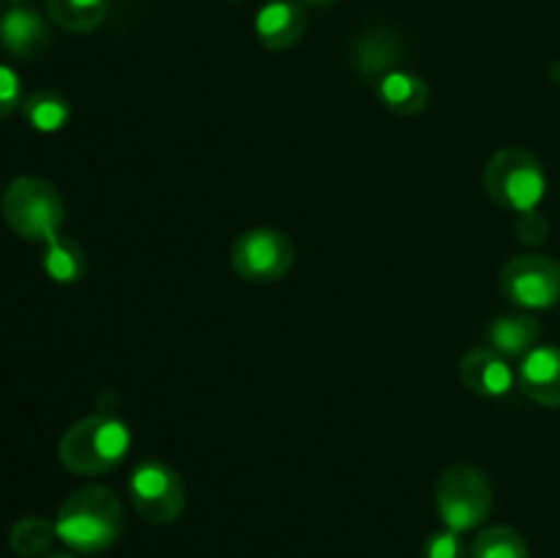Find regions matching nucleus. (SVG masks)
<instances>
[{
    "label": "nucleus",
    "instance_id": "f8f14e48",
    "mask_svg": "<svg viewBox=\"0 0 560 558\" xmlns=\"http://www.w3.org/2000/svg\"><path fill=\"white\" fill-rule=\"evenodd\" d=\"M0 47L20 60H31L49 47V27L38 11L14 5L0 16Z\"/></svg>",
    "mask_w": 560,
    "mask_h": 558
},
{
    "label": "nucleus",
    "instance_id": "6e6552de",
    "mask_svg": "<svg viewBox=\"0 0 560 558\" xmlns=\"http://www.w3.org/2000/svg\"><path fill=\"white\" fill-rule=\"evenodd\" d=\"M501 293L520 310H552L560 301V260L550 255H517L501 268Z\"/></svg>",
    "mask_w": 560,
    "mask_h": 558
},
{
    "label": "nucleus",
    "instance_id": "aec40b11",
    "mask_svg": "<svg viewBox=\"0 0 560 558\" xmlns=\"http://www.w3.org/2000/svg\"><path fill=\"white\" fill-rule=\"evenodd\" d=\"M55 539H58L55 523H49L47 518H38V514H31V518H22L11 525L9 547L16 556L36 558L42 553H47Z\"/></svg>",
    "mask_w": 560,
    "mask_h": 558
},
{
    "label": "nucleus",
    "instance_id": "39448f33",
    "mask_svg": "<svg viewBox=\"0 0 560 558\" xmlns=\"http://www.w3.org/2000/svg\"><path fill=\"white\" fill-rule=\"evenodd\" d=\"M435 507L446 528L457 534L479 528L492 512V487L485 470L465 463L448 465L438 476Z\"/></svg>",
    "mask_w": 560,
    "mask_h": 558
},
{
    "label": "nucleus",
    "instance_id": "f257e3e1",
    "mask_svg": "<svg viewBox=\"0 0 560 558\" xmlns=\"http://www.w3.org/2000/svg\"><path fill=\"white\" fill-rule=\"evenodd\" d=\"M124 503L104 485H85L71 492L58 509V539L74 553L96 556L109 550L124 534Z\"/></svg>",
    "mask_w": 560,
    "mask_h": 558
},
{
    "label": "nucleus",
    "instance_id": "dca6fc26",
    "mask_svg": "<svg viewBox=\"0 0 560 558\" xmlns=\"http://www.w3.org/2000/svg\"><path fill=\"white\" fill-rule=\"evenodd\" d=\"M44 274H47L52 282L58 284H74L85 277L88 271V257L85 249L77 244L69 235H55L44 244V257H42Z\"/></svg>",
    "mask_w": 560,
    "mask_h": 558
},
{
    "label": "nucleus",
    "instance_id": "412c9836",
    "mask_svg": "<svg viewBox=\"0 0 560 558\" xmlns=\"http://www.w3.org/2000/svg\"><path fill=\"white\" fill-rule=\"evenodd\" d=\"M468 547L459 539L457 531L443 528L427 536L424 547H421V558H468Z\"/></svg>",
    "mask_w": 560,
    "mask_h": 558
},
{
    "label": "nucleus",
    "instance_id": "b1692460",
    "mask_svg": "<svg viewBox=\"0 0 560 558\" xmlns=\"http://www.w3.org/2000/svg\"><path fill=\"white\" fill-rule=\"evenodd\" d=\"M301 3L315 5V9H323V5H334V3H337V0H301Z\"/></svg>",
    "mask_w": 560,
    "mask_h": 558
},
{
    "label": "nucleus",
    "instance_id": "423d86ee",
    "mask_svg": "<svg viewBox=\"0 0 560 558\" xmlns=\"http://www.w3.org/2000/svg\"><path fill=\"white\" fill-rule=\"evenodd\" d=\"M126 490H129L131 507L145 523L170 525L184 514V479L173 465L162 463V460H145L137 465L126 481Z\"/></svg>",
    "mask_w": 560,
    "mask_h": 558
},
{
    "label": "nucleus",
    "instance_id": "9d476101",
    "mask_svg": "<svg viewBox=\"0 0 560 558\" xmlns=\"http://www.w3.org/2000/svg\"><path fill=\"white\" fill-rule=\"evenodd\" d=\"M517 383L528 399L560 408V345H536L523 356Z\"/></svg>",
    "mask_w": 560,
    "mask_h": 558
},
{
    "label": "nucleus",
    "instance_id": "393cba45",
    "mask_svg": "<svg viewBox=\"0 0 560 558\" xmlns=\"http://www.w3.org/2000/svg\"><path fill=\"white\" fill-rule=\"evenodd\" d=\"M47 558H77V556H71V553H63V550H60V553H49Z\"/></svg>",
    "mask_w": 560,
    "mask_h": 558
},
{
    "label": "nucleus",
    "instance_id": "20e7f679",
    "mask_svg": "<svg viewBox=\"0 0 560 558\" xmlns=\"http://www.w3.org/2000/svg\"><path fill=\"white\" fill-rule=\"evenodd\" d=\"M485 186L492 202L503 211L528 213L545 200L547 175L534 153L512 146L492 153L485 170Z\"/></svg>",
    "mask_w": 560,
    "mask_h": 558
},
{
    "label": "nucleus",
    "instance_id": "7ed1b4c3",
    "mask_svg": "<svg viewBox=\"0 0 560 558\" xmlns=\"http://www.w3.org/2000/svg\"><path fill=\"white\" fill-rule=\"evenodd\" d=\"M0 213L20 239L47 244L66 222V202L58 186L36 175H20L0 197Z\"/></svg>",
    "mask_w": 560,
    "mask_h": 558
},
{
    "label": "nucleus",
    "instance_id": "2eb2a0df",
    "mask_svg": "<svg viewBox=\"0 0 560 558\" xmlns=\"http://www.w3.org/2000/svg\"><path fill=\"white\" fill-rule=\"evenodd\" d=\"M487 337H490L492 348L506 356V359H523L539 342L541 326L534 315H525V312H520V315H501L492 321Z\"/></svg>",
    "mask_w": 560,
    "mask_h": 558
},
{
    "label": "nucleus",
    "instance_id": "9b49d317",
    "mask_svg": "<svg viewBox=\"0 0 560 558\" xmlns=\"http://www.w3.org/2000/svg\"><path fill=\"white\" fill-rule=\"evenodd\" d=\"M402 63V42L388 27H370L350 44V66L361 80H381Z\"/></svg>",
    "mask_w": 560,
    "mask_h": 558
},
{
    "label": "nucleus",
    "instance_id": "f3484780",
    "mask_svg": "<svg viewBox=\"0 0 560 558\" xmlns=\"http://www.w3.org/2000/svg\"><path fill=\"white\" fill-rule=\"evenodd\" d=\"M109 0H47V11L58 27L69 33H91L104 22Z\"/></svg>",
    "mask_w": 560,
    "mask_h": 558
},
{
    "label": "nucleus",
    "instance_id": "a211bd4d",
    "mask_svg": "<svg viewBox=\"0 0 560 558\" xmlns=\"http://www.w3.org/2000/svg\"><path fill=\"white\" fill-rule=\"evenodd\" d=\"M470 558H530V547L512 525H487L470 542Z\"/></svg>",
    "mask_w": 560,
    "mask_h": 558
},
{
    "label": "nucleus",
    "instance_id": "6ab92c4d",
    "mask_svg": "<svg viewBox=\"0 0 560 558\" xmlns=\"http://www.w3.org/2000/svg\"><path fill=\"white\" fill-rule=\"evenodd\" d=\"M22 115L42 135H55V131H60L69 124L71 107L60 93L36 91L22 102Z\"/></svg>",
    "mask_w": 560,
    "mask_h": 558
},
{
    "label": "nucleus",
    "instance_id": "4be33fe9",
    "mask_svg": "<svg viewBox=\"0 0 560 558\" xmlns=\"http://www.w3.org/2000/svg\"><path fill=\"white\" fill-rule=\"evenodd\" d=\"M22 80L14 69L0 63V120L9 118L11 113L22 107Z\"/></svg>",
    "mask_w": 560,
    "mask_h": 558
},
{
    "label": "nucleus",
    "instance_id": "4468645a",
    "mask_svg": "<svg viewBox=\"0 0 560 558\" xmlns=\"http://www.w3.org/2000/svg\"><path fill=\"white\" fill-rule=\"evenodd\" d=\"M430 85L424 82V77H419L416 71L408 69H392L388 74H383L377 80V98L392 109L394 115H419L424 113L427 104H430Z\"/></svg>",
    "mask_w": 560,
    "mask_h": 558
},
{
    "label": "nucleus",
    "instance_id": "0eeeda50",
    "mask_svg": "<svg viewBox=\"0 0 560 558\" xmlns=\"http://www.w3.org/2000/svg\"><path fill=\"white\" fill-rule=\"evenodd\" d=\"M295 249L288 233L277 228H252L235 239L230 249V266L241 279L255 284H271L288 277Z\"/></svg>",
    "mask_w": 560,
    "mask_h": 558
},
{
    "label": "nucleus",
    "instance_id": "a878e982",
    "mask_svg": "<svg viewBox=\"0 0 560 558\" xmlns=\"http://www.w3.org/2000/svg\"><path fill=\"white\" fill-rule=\"evenodd\" d=\"M11 3H25V0H11Z\"/></svg>",
    "mask_w": 560,
    "mask_h": 558
},
{
    "label": "nucleus",
    "instance_id": "1a4fd4ad",
    "mask_svg": "<svg viewBox=\"0 0 560 558\" xmlns=\"http://www.w3.org/2000/svg\"><path fill=\"white\" fill-rule=\"evenodd\" d=\"M459 381L470 394L479 397H503L514 388V370L509 367V359L498 353L492 345L487 348H474L459 361Z\"/></svg>",
    "mask_w": 560,
    "mask_h": 558
},
{
    "label": "nucleus",
    "instance_id": "f03ea898",
    "mask_svg": "<svg viewBox=\"0 0 560 558\" xmlns=\"http://www.w3.org/2000/svg\"><path fill=\"white\" fill-rule=\"evenodd\" d=\"M131 430L113 414H93L74 421L58 443V460L77 476H102L126 460Z\"/></svg>",
    "mask_w": 560,
    "mask_h": 558
},
{
    "label": "nucleus",
    "instance_id": "ddd939ff",
    "mask_svg": "<svg viewBox=\"0 0 560 558\" xmlns=\"http://www.w3.org/2000/svg\"><path fill=\"white\" fill-rule=\"evenodd\" d=\"M255 33L262 47L290 49L304 38L306 14L299 3L290 0H268L255 16Z\"/></svg>",
    "mask_w": 560,
    "mask_h": 558
},
{
    "label": "nucleus",
    "instance_id": "5701e85b",
    "mask_svg": "<svg viewBox=\"0 0 560 558\" xmlns=\"http://www.w3.org/2000/svg\"><path fill=\"white\" fill-rule=\"evenodd\" d=\"M517 235L523 244H541V241H547V233H550V224H547V219L541 217L539 211H528V213H517Z\"/></svg>",
    "mask_w": 560,
    "mask_h": 558
}]
</instances>
